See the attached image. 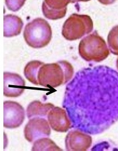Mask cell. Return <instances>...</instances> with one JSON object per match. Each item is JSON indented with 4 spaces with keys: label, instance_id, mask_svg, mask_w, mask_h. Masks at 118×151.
Masks as SVG:
<instances>
[{
    "label": "cell",
    "instance_id": "cell-3",
    "mask_svg": "<svg viewBox=\"0 0 118 151\" xmlns=\"http://www.w3.org/2000/svg\"><path fill=\"white\" fill-rule=\"evenodd\" d=\"M78 51L81 58L88 62H101L110 54L105 41L96 31L81 40Z\"/></svg>",
    "mask_w": 118,
    "mask_h": 151
},
{
    "label": "cell",
    "instance_id": "cell-11",
    "mask_svg": "<svg viewBox=\"0 0 118 151\" xmlns=\"http://www.w3.org/2000/svg\"><path fill=\"white\" fill-rule=\"evenodd\" d=\"M72 0H44L42 12L44 16L50 20L62 19L66 15L67 6Z\"/></svg>",
    "mask_w": 118,
    "mask_h": 151
},
{
    "label": "cell",
    "instance_id": "cell-14",
    "mask_svg": "<svg viewBox=\"0 0 118 151\" xmlns=\"http://www.w3.org/2000/svg\"><path fill=\"white\" fill-rule=\"evenodd\" d=\"M44 63L38 60H33L28 63L25 65L24 69V74L25 78L31 83L38 85V73L39 68Z\"/></svg>",
    "mask_w": 118,
    "mask_h": 151
},
{
    "label": "cell",
    "instance_id": "cell-2",
    "mask_svg": "<svg viewBox=\"0 0 118 151\" xmlns=\"http://www.w3.org/2000/svg\"><path fill=\"white\" fill-rule=\"evenodd\" d=\"M74 75V68L66 60L42 64L38 73V85L44 88H56L66 84Z\"/></svg>",
    "mask_w": 118,
    "mask_h": 151
},
{
    "label": "cell",
    "instance_id": "cell-15",
    "mask_svg": "<svg viewBox=\"0 0 118 151\" xmlns=\"http://www.w3.org/2000/svg\"><path fill=\"white\" fill-rule=\"evenodd\" d=\"M33 151H62L51 139L46 137L36 140L34 142L31 148Z\"/></svg>",
    "mask_w": 118,
    "mask_h": 151
},
{
    "label": "cell",
    "instance_id": "cell-18",
    "mask_svg": "<svg viewBox=\"0 0 118 151\" xmlns=\"http://www.w3.org/2000/svg\"><path fill=\"white\" fill-rule=\"evenodd\" d=\"M100 3H101L103 5H111L113 4L116 0H98Z\"/></svg>",
    "mask_w": 118,
    "mask_h": 151
},
{
    "label": "cell",
    "instance_id": "cell-19",
    "mask_svg": "<svg viewBox=\"0 0 118 151\" xmlns=\"http://www.w3.org/2000/svg\"><path fill=\"white\" fill-rule=\"evenodd\" d=\"M90 0H72V3H75V2H87Z\"/></svg>",
    "mask_w": 118,
    "mask_h": 151
},
{
    "label": "cell",
    "instance_id": "cell-1",
    "mask_svg": "<svg viewBox=\"0 0 118 151\" xmlns=\"http://www.w3.org/2000/svg\"><path fill=\"white\" fill-rule=\"evenodd\" d=\"M62 107L72 128L88 134L104 130L118 119V74L104 66L77 72L67 85Z\"/></svg>",
    "mask_w": 118,
    "mask_h": 151
},
{
    "label": "cell",
    "instance_id": "cell-4",
    "mask_svg": "<svg viewBox=\"0 0 118 151\" xmlns=\"http://www.w3.org/2000/svg\"><path fill=\"white\" fill-rule=\"evenodd\" d=\"M52 35L49 23L41 18L28 23L23 32L26 43L34 49H41L48 45L51 41Z\"/></svg>",
    "mask_w": 118,
    "mask_h": 151
},
{
    "label": "cell",
    "instance_id": "cell-10",
    "mask_svg": "<svg viewBox=\"0 0 118 151\" xmlns=\"http://www.w3.org/2000/svg\"><path fill=\"white\" fill-rule=\"evenodd\" d=\"M25 82L18 74L5 72L4 73V95L10 98H16L22 94Z\"/></svg>",
    "mask_w": 118,
    "mask_h": 151
},
{
    "label": "cell",
    "instance_id": "cell-17",
    "mask_svg": "<svg viewBox=\"0 0 118 151\" xmlns=\"http://www.w3.org/2000/svg\"><path fill=\"white\" fill-rule=\"evenodd\" d=\"M26 0H5L7 9L13 12H16L24 6Z\"/></svg>",
    "mask_w": 118,
    "mask_h": 151
},
{
    "label": "cell",
    "instance_id": "cell-5",
    "mask_svg": "<svg viewBox=\"0 0 118 151\" xmlns=\"http://www.w3.org/2000/svg\"><path fill=\"white\" fill-rule=\"evenodd\" d=\"M93 29V21L89 16L73 14L63 24L62 35L67 40L75 41L90 33Z\"/></svg>",
    "mask_w": 118,
    "mask_h": 151
},
{
    "label": "cell",
    "instance_id": "cell-20",
    "mask_svg": "<svg viewBox=\"0 0 118 151\" xmlns=\"http://www.w3.org/2000/svg\"><path fill=\"white\" fill-rule=\"evenodd\" d=\"M117 68L118 70V58L117 59Z\"/></svg>",
    "mask_w": 118,
    "mask_h": 151
},
{
    "label": "cell",
    "instance_id": "cell-16",
    "mask_svg": "<svg viewBox=\"0 0 118 151\" xmlns=\"http://www.w3.org/2000/svg\"><path fill=\"white\" fill-rule=\"evenodd\" d=\"M107 43L111 52L118 55V25L114 27L109 33Z\"/></svg>",
    "mask_w": 118,
    "mask_h": 151
},
{
    "label": "cell",
    "instance_id": "cell-7",
    "mask_svg": "<svg viewBox=\"0 0 118 151\" xmlns=\"http://www.w3.org/2000/svg\"><path fill=\"white\" fill-rule=\"evenodd\" d=\"M50 127L49 121L44 119H30L24 130L25 139L32 143L39 139L49 137L51 134Z\"/></svg>",
    "mask_w": 118,
    "mask_h": 151
},
{
    "label": "cell",
    "instance_id": "cell-12",
    "mask_svg": "<svg viewBox=\"0 0 118 151\" xmlns=\"http://www.w3.org/2000/svg\"><path fill=\"white\" fill-rule=\"evenodd\" d=\"M24 23L19 17L8 14L4 18V36L13 37L19 35L23 29Z\"/></svg>",
    "mask_w": 118,
    "mask_h": 151
},
{
    "label": "cell",
    "instance_id": "cell-13",
    "mask_svg": "<svg viewBox=\"0 0 118 151\" xmlns=\"http://www.w3.org/2000/svg\"><path fill=\"white\" fill-rule=\"evenodd\" d=\"M54 107L55 106L50 103H43L40 101H33L27 107L26 115L28 119L46 117Z\"/></svg>",
    "mask_w": 118,
    "mask_h": 151
},
{
    "label": "cell",
    "instance_id": "cell-6",
    "mask_svg": "<svg viewBox=\"0 0 118 151\" xmlns=\"http://www.w3.org/2000/svg\"><path fill=\"white\" fill-rule=\"evenodd\" d=\"M25 120V111L19 103L14 101L4 103V126L15 129L21 126Z\"/></svg>",
    "mask_w": 118,
    "mask_h": 151
},
{
    "label": "cell",
    "instance_id": "cell-9",
    "mask_svg": "<svg viewBox=\"0 0 118 151\" xmlns=\"http://www.w3.org/2000/svg\"><path fill=\"white\" fill-rule=\"evenodd\" d=\"M47 119L51 128L57 132H67L72 128V123L67 111L60 107H55L51 109Z\"/></svg>",
    "mask_w": 118,
    "mask_h": 151
},
{
    "label": "cell",
    "instance_id": "cell-8",
    "mask_svg": "<svg viewBox=\"0 0 118 151\" xmlns=\"http://www.w3.org/2000/svg\"><path fill=\"white\" fill-rule=\"evenodd\" d=\"M65 142L68 151H85L91 147L92 139L86 132L75 129L68 132Z\"/></svg>",
    "mask_w": 118,
    "mask_h": 151
}]
</instances>
